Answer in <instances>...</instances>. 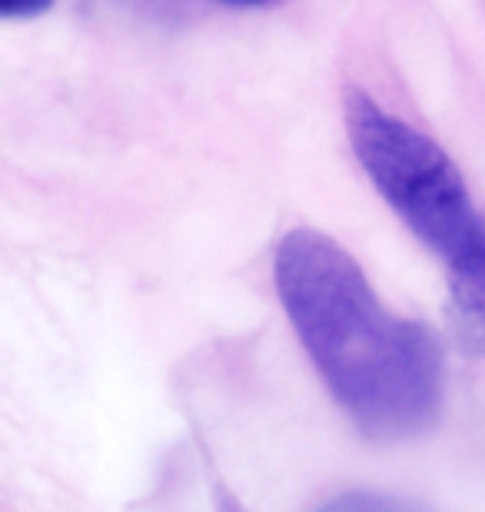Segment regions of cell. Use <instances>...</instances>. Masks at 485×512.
Segmentation results:
<instances>
[{"mask_svg": "<svg viewBox=\"0 0 485 512\" xmlns=\"http://www.w3.org/2000/svg\"><path fill=\"white\" fill-rule=\"evenodd\" d=\"M273 280L319 380L359 433L402 443L436 423L446 389L439 333L392 313L336 240L290 230L276 247Z\"/></svg>", "mask_w": 485, "mask_h": 512, "instance_id": "cell-1", "label": "cell"}, {"mask_svg": "<svg viewBox=\"0 0 485 512\" xmlns=\"http://www.w3.org/2000/svg\"><path fill=\"white\" fill-rule=\"evenodd\" d=\"M326 512H392V506L386 503H356V499H346V503H336Z\"/></svg>", "mask_w": 485, "mask_h": 512, "instance_id": "cell-6", "label": "cell"}, {"mask_svg": "<svg viewBox=\"0 0 485 512\" xmlns=\"http://www.w3.org/2000/svg\"><path fill=\"white\" fill-rule=\"evenodd\" d=\"M226 4H233V7H266V4H273V0H226Z\"/></svg>", "mask_w": 485, "mask_h": 512, "instance_id": "cell-7", "label": "cell"}, {"mask_svg": "<svg viewBox=\"0 0 485 512\" xmlns=\"http://www.w3.org/2000/svg\"><path fill=\"white\" fill-rule=\"evenodd\" d=\"M54 7V0H0V17H37Z\"/></svg>", "mask_w": 485, "mask_h": 512, "instance_id": "cell-4", "label": "cell"}, {"mask_svg": "<svg viewBox=\"0 0 485 512\" xmlns=\"http://www.w3.org/2000/svg\"><path fill=\"white\" fill-rule=\"evenodd\" d=\"M346 133L359 167L402 227L446 263V273L462 270L479 250L482 213L449 153L363 90L346 97Z\"/></svg>", "mask_w": 485, "mask_h": 512, "instance_id": "cell-2", "label": "cell"}, {"mask_svg": "<svg viewBox=\"0 0 485 512\" xmlns=\"http://www.w3.org/2000/svg\"><path fill=\"white\" fill-rule=\"evenodd\" d=\"M446 320L456 346L466 356H485V213H482V240L476 256L449 273V300Z\"/></svg>", "mask_w": 485, "mask_h": 512, "instance_id": "cell-3", "label": "cell"}, {"mask_svg": "<svg viewBox=\"0 0 485 512\" xmlns=\"http://www.w3.org/2000/svg\"><path fill=\"white\" fill-rule=\"evenodd\" d=\"M127 4L143 10V14H153V17H170V14H180L183 10V0H127Z\"/></svg>", "mask_w": 485, "mask_h": 512, "instance_id": "cell-5", "label": "cell"}]
</instances>
